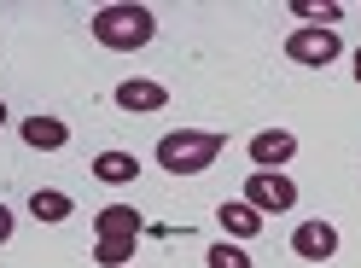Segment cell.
<instances>
[{
	"label": "cell",
	"instance_id": "1",
	"mask_svg": "<svg viewBox=\"0 0 361 268\" xmlns=\"http://www.w3.org/2000/svg\"><path fill=\"white\" fill-rule=\"evenodd\" d=\"M221 146H228V134H216V128H175L157 140V164L169 175H204L221 158Z\"/></svg>",
	"mask_w": 361,
	"mask_h": 268
},
{
	"label": "cell",
	"instance_id": "2",
	"mask_svg": "<svg viewBox=\"0 0 361 268\" xmlns=\"http://www.w3.org/2000/svg\"><path fill=\"white\" fill-rule=\"evenodd\" d=\"M152 35H157V18L146 6H134V0H117V6L94 12V41L111 47V53H134V47H146Z\"/></svg>",
	"mask_w": 361,
	"mask_h": 268
},
{
	"label": "cell",
	"instance_id": "3",
	"mask_svg": "<svg viewBox=\"0 0 361 268\" xmlns=\"http://www.w3.org/2000/svg\"><path fill=\"white\" fill-rule=\"evenodd\" d=\"M245 205H251L257 216L262 210H291V205H298V187H291L280 169H257L251 181H245Z\"/></svg>",
	"mask_w": 361,
	"mask_h": 268
},
{
	"label": "cell",
	"instance_id": "4",
	"mask_svg": "<svg viewBox=\"0 0 361 268\" xmlns=\"http://www.w3.org/2000/svg\"><path fill=\"white\" fill-rule=\"evenodd\" d=\"M286 59L326 71V64L338 59V30H291V35H286Z\"/></svg>",
	"mask_w": 361,
	"mask_h": 268
},
{
	"label": "cell",
	"instance_id": "5",
	"mask_svg": "<svg viewBox=\"0 0 361 268\" xmlns=\"http://www.w3.org/2000/svg\"><path fill=\"white\" fill-rule=\"evenodd\" d=\"M291 251H298L303 262H332V251H338V228H332V221H298Z\"/></svg>",
	"mask_w": 361,
	"mask_h": 268
},
{
	"label": "cell",
	"instance_id": "6",
	"mask_svg": "<svg viewBox=\"0 0 361 268\" xmlns=\"http://www.w3.org/2000/svg\"><path fill=\"white\" fill-rule=\"evenodd\" d=\"M94 228H99V245H134L140 239V216H134L128 205H105L94 216Z\"/></svg>",
	"mask_w": 361,
	"mask_h": 268
},
{
	"label": "cell",
	"instance_id": "7",
	"mask_svg": "<svg viewBox=\"0 0 361 268\" xmlns=\"http://www.w3.org/2000/svg\"><path fill=\"white\" fill-rule=\"evenodd\" d=\"M291 152H298V140H291L286 128H262V134H251V164H257V169H280V164H291Z\"/></svg>",
	"mask_w": 361,
	"mask_h": 268
},
{
	"label": "cell",
	"instance_id": "8",
	"mask_svg": "<svg viewBox=\"0 0 361 268\" xmlns=\"http://www.w3.org/2000/svg\"><path fill=\"white\" fill-rule=\"evenodd\" d=\"M117 105H123V111H164V105H169V87H164V82L134 76V82L117 87Z\"/></svg>",
	"mask_w": 361,
	"mask_h": 268
},
{
	"label": "cell",
	"instance_id": "9",
	"mask_svg": "<svg viewBox=\"0 0 361 268\" xmlns=\"http://www.w3.org/2000/svg\"><path fill=\"white\" fill-rule=\"evenodd\" d=\"M18 134H24V146H35V152H59L64 140H71V128H64L59 117H30Z\"/></svg>",
	"mask_w": 361,
	"mask_h": 268
},
{
	"label": "cell",
	"instance_id": "10",
	"mask_svg": "<svg viewBox=\"0 0 361 268\" xmlns=\"http://www.w3.org/2000/svg\"><path fill=\"white\" fill-rule=\"evenodd\" d=\"M94 175L111 181V187H128L134 175H140V158H134V152H99V158H94Z\"/></svg>",
	"mask_w": 361,
	"mask_h": 268
},
{
	"label": "cell",
	"instance_id": "11",
	"mask_svg": "<svg viewBox=\"0 0 361 268\" xmlns=\"http://www.w3.org/2000/svg\"><path fill=\"white\" fill-rule=\"evenodd\" d=\"M216 221H221V228H228L233 239H251V233L262 228V216H257L251 205H245V198H233V205H221V210H216Z\"/></svg>",
	"mask_w": 361,
	"mask_h": 268
},
{
	"label": "cell",
	"instance_id": "12",
	"mask_svg": "<svg viewBox=\"0 0 361 268\" xmlns=\"http://www.w3.org/2000/svg\"><path fill=\"white\" fill-rule=\"evenodd\" d=\"M76 205H71V193H59V187H35L30 193V216H41V221H64Z\"/></svg>",
	"mask_w": 361,
	"mask_h": 268
},
{
	"label": "cell",
	"instance_id": "13",
	"mask_svg": "<svg viewBox=\"0 0 361 268\" xmlns=\"http://www.w3.org/2000/svg\"><path fill=\"white\" fill-rule=\"evenodd\" d=\"M210 268H251V257H245L239 245L221 239V245H210Z\"/></svg>",
	"mask_w": 361,
	"mask_h": 268
},
{
	"label": "cell",
	"instance_id": "14",
	"mask_svg": "<svg viewBox=\"0 0 361 268\" xmlns=\"http://www.w3.org/2000/svg\"><path fill=\"white\" fill-rule=\"evenodd\" d=\"M298 18H303V24H338V6H314V0H298Z\"/></svg>",
	"mask_w": 361,
	"mask_h": 268
},
{
	"label": "cell",
	"instance_id": "15",
	"mask_svg": "<svg viewBox=\"0 0 361 268\" xmlns=\"http://www.w3.org/2000/svg\"><path fill=\"white\" fill-rule=\"evenodd\" d=\"M6 239H12V210L0 205V245H6Z\"/></svg>",
	"mask_w": 361,
	"mask_h": 268
},
{
	"label": "cell",
	"instance_id": "16",
	"mask_svg": "<svg viewBox=\"0 0 361 268\" xmlns=\"http://www.w3.org/2000/svg\"><path fill=\"white\" fill-rule=\"evenodd\" d=\"M355 82H361V53H355Z\"/></svg>",
	"mask_w": 361,
	"mask_h": 268
},
{
	"label": "cell",
	"instance_id": "17",
	"mask_svg": "<svg viewBox=\"0 0 361 268\" xmlns=\"http://www.w3.org/2000/svg\"><path fill=\"white\" fill-rule=\"evenodd\" d=\"M0 123H6V105H0Z\"/></svg>",
	"mask_w": 361,
	"mask_h": 268
}]
</instances>
